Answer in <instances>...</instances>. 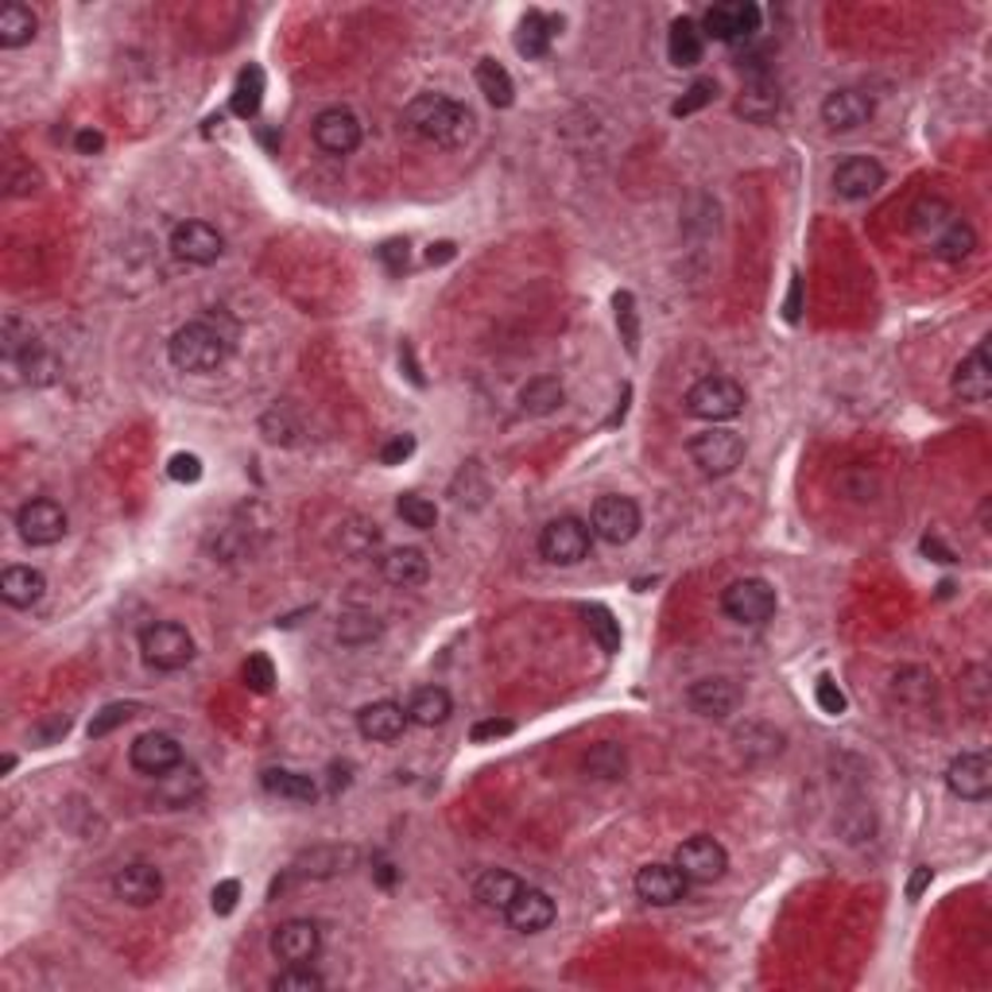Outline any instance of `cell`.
<instances>
[{
    "label": "cell",
    "instance_id": "1",
    "mask_svg": "<svg viewBox=\"0 0 992 992\" xmlns=\"http://www.w3.org/2000/svg\"><path fill=\"white\" fill-rule=\"evenodd\" d=\"M404 124L419 140L438 148H462L474 136V113L458 101L443 98V93H419V98L407 101Z\"/></svg>",
    "mask_w": 992,
    "mask_h": 992
},
{
    "label": "cell",
    "instance_id": "2",
    "mask_svg": "<svg viewBox=\"0 0 992 992\" xmlns=\"http://www.w3.org/2000/svg\"><path fill=\"white\" fill-rule=\"evenodd\" d=\"M230 334L214 330L210 322H186L168 342V357L179 373H214L230 361Z\"/></svg>",
    "mask_w": 992,
    "mask_h": 992
},
{
    "label": "cell",
    "instance_id": "3",
    "mask_svg": "<svg viewBox=\"0 0 992 992\" xmlns=\"http://www.w3.org/2000/svg\"><path fill=\"white\" fill-rule=\"evenodd\" d=\"M687 412L695 419H706L710 427L729 423L745 412V388L729 376H706L687 392Z\"/></svg>",
    "mask_w": 992,
    "mask_h": 992
},
{
    "label": "cell",
    "instance_id": "4",
    "mask_svg": "<svg viewBox=\"0 0 992 992\" xmlns=\"http://www.w3.org/2000/svg\"><path fill=\"white\" fill-rule=\"evenodd\" d=\"M140 651H144V664L155 671H183L194 659V640L175 620H155L140 632Z\"/></svg>",
    "mask_w": 992,
    "mask_h": 992
},
{
    "label": "cell",
    "instance_id": "5",
    "mask_svg": "<svg viewBox=\"0 0 992 992\" xmlns=\"http://www.w3.org/2000/svg\"><path fill=\"white\" fill-rule=\"evenodd\" d=\"M690 458H695V466L702 469V474L726 477L745 462V438L729 427H710V431H702V435L690 438Z\"/></svg>",
    "mask_w": 992,
    "mask_h": 992
},
{
    "label": "cell",
    "instance_id": "6",
    "mask_svg": "<svg viewBox=\"0 0 992 992\" xmlns=\"http://www.w3.org/2000/svg\"><path fill=\"white\" fill-rule=\"evenodd\" d=\"M589 539H594V532H589L586 519L558 516V519H550V524L543 527L539 555L547 558V563H555V566H574V563H581V558L589 555Z\"/></svg>",
    "mask_w": 992,
    "mask_h": 992
},
{
    "label": "cell",
    "instance_id": "7",
    "mask_svg": "<svg viewBox=\"0 0 992 992\" xmlns=\"http://www.w3.org/2000/svg\"><path fill=\"white\" fill-rule=\"evenodd\" d=\"M589 532L597 539L613 543V547L632 543L636 532H640V504L632 496H601L589 512Z\"/></svg>",
    "mask_w": 992,
    "mask_h": 992
},
{
    "label": "cell",
    "instance_id": "8",
    "mask_svg": "<svg viewBox=\"0 0 992 992\" xmlns=\"http://www.w3.org/2000/svg\"><path fill=\"white\" fill-rule=\"evenodd\" d=\"M675 869L687 877V884H713V880L726 877L729 853L713 838H687L675 849Z\"/></svg>",
    "mask_w": 992,
    "mask_h": 992
},
{
    "label": "cell",
    "instance_id": "9",
    "mask_svg": "<svg viewBox=\"0 0 992 992\" xmlns=\"http://www.w3.org/2000/svg\"><path fill=\"white\" fill-rule=\"evenodd\" d=\"M776 589L763 578H741L721 594V609L737 625H763L776 613Z\"/></svg>",
    "mask_w": 992,
    "mask_h": 992
},
{
    "label": "cell",
    "instance_id": "10",
    "mask_svg": "<svg viewBox=\"0 0 992 992\" xmlns=\"http://www.w3.org/2000/svg\"><path fill=\"white\" fill-rule=\"evenodd\" d=\"M698 28H702V36L721 39V43H737V39L760 31V8L752 0H726V4H713Z\"/></svg>",
    "mask_w": 992,
    "mask_h": 992
},
{
    "label": "cell",
    "instance_id": "11",
    "mask_svg": "<svg viewBox=\"0 0 992 992\" xmlns=\"http://www.w3.org/2000/svg\"><path fill=\"white\" fill-rule=\"evenodd\" d=\"M16 527H20V539L31 547H54L67 535V512L47 496H36L16 512Z\"/></svg>",
    "mask_w": 992,
    "mask_h": 992
},
{
    "label": "cell",
    "instance_id": "12",
    "mask_svg": "<svg viewBox=\"0 0 992 992\" xmlns=\"http://www.w3.org/2000/svg\"><path fill=\"white\" fill-rule=\"evenodd\" d=\"M687 702H690V710L702 713V718L726 721L729 713L741 710L745 690H741V682L729 679V675H710V679H698L695 687H690Z\"/></svg>",
    "mask_w": 992,
    "mask_h": 992
},
{
    "label": "cell",
    "instance_id": "13",
    "mask_svg": "<svg viewBox=\"0 0 992 992\" xmlns=\"http://www.w3.org/2000/svg\"><path fill=\"white\" fill-rule=\"evenodd\" d=\"M322 950V931L311 919H287L272 931V954L287 965H306L314 962Z\"/></svg>",
    "mask_w": 992,
    "mask_h": 992
},
{
    "label": "cell",
    "instance_id": "14",
    "mask_svg": "<svg viewBox=\"0 0 992 992\" xmlns=\"http://www.w3.org/2000/svg\"><path fill=\"white\" fill-rule=\"evenodd\" d=\"M311 132H314V144L330 155H350V152H357V144H361V121L342 105L322 109V113L314 117Z\"/></svg>",
    "mask_w": 992,
    "mask_h": 992
},
{
    "label": "cell",
    "instance_id": "15",
    "mask_svg": "<svg viewBox=\"0 0 992 992\" xmlns=\"http://www.w3.org/2000/svg\"><path fill=\"white\" fill-rule=\"evenodd\" d=\"M947 787L965 802H981L992 791V763L985 752H962L950 760Z\"/></svg>",
    "mask_w": 992,
    "mask_h": 992
},
{
    "label": "cell",
    "instance_id": "16",
    "mask_svg": "<svg viewBox=\"0 0 992 992\" xmlns=\"http://www.w3.org/2000/svg\"><path fill=\"white\" fill-rule=\"evenodd\" d=\"M171 252L186 264H214L225 252V241L210 222H179L171 230Z\"/></svg>",
    "mask_w": 992,
    "mask_h": 992
},
{
    "label": "cell",
    "instance_id": "17",
    "mask_svg": "<svg viewBox=\"0 0 992 992\" xmlns=\"http://www.w3.org/2000/svg\"><path fill=\"white\" fill-rule=\"evenodd\" d=\"M884 186V168L869 155H849V160L838 163L833 171V191L846 202H864Z\"/></svg>",
    "mask_w": 992,
    "mask_h": 992
},
{
    "label": "cell",
    "instance_id": "18",
    "mask_svg": "<svg viewBox=\"0 0 992 992\" xmlns=\"http://www.w3.org/2000/svg\"><path fill=\"white\" fill-rule=\"evenodd\" d=\"M129 760L140 776H155L160 779L163 771L179 768L183 763V745L175 741L171 733H140L129 748Z\"/></svg>",
    "mask_w": 992,
    "mask_h": 992
},
{
    "label": "cell",
    "instance_id": "19",
    "mask_svg": "<svg viewBox=\"0 0 992 992\" xmlns=\"http://www.w3.org/2000/svg\"><path fill=\"white\" fill-rule=\"evenodd\" d=\"M504 919H508L512 931L519 934H539L547 931L550 923H555V900H550L543 888H519L516 900L508 903V911H504Z\"/></svg>",
    "mask_w": 992,
    "mask_h": 992
},
{
    "label": "cell",
    "instance_id": "20",
    "mask_svg": "<svg viewBox=\"0 0 992 992\" xmlns=\"http://www.w3.org/2000/svg\"><path fill=\"white\" fill-rule=\"evenodd\" d=\"M636 895L651 908H671L687 895V877L675 864H644L636 872Z\"/></svg>",
    "mask_w": 992,
    "mask_h": 992
},
{
    "label": "cell",
    "instance_id": "21",
    "mask_svg": "<svg viewBox=\"0 0 992 992\" xmlns=\"http://www.w3.org/2000/svg\"><path fill=\"white\" fill-rule=\"evenodd\" d=\"M113 892H117V900L132 903V908H152V903L163 895V877L155 864H144V861L124 864V869L113 877Z\"/></svg>",
    "mask_w": 992,
    "mask_h": 992
},
{
    "label": "cell",
    "instance_id": "22",
    "mask_svg": "<svg viewBox=\"0 0 992 992\" xmlns=\"http://www.w3.org/2000/svg\"><path fill=\"white\" fill-rule=\"evenodd\" d=\"M869 117H872V98H864L861 90H833L830 98L822 101V121L830 124L833 132L861 129Z\"/></svg>",
    "mask_w": 992,
    "mask_h": 992
},
{
    "label": "cell",
    "instance_id": "23",
    "mask_svg": "<svg viewBox=\"0 0 992 992\" xmlns=\"http://www.w3.org/2000/svg\"><path fill=\"white\" fill-rule=\"evenodd\" d=\"M992 392V365H989V342H981L970 357L958 365L954 373V396H962L965 404H985Z\"/></svg>",
    "mask_w": 992,
    "mask_h": 992
},
{
    "label": "cell",
    "instance_id": "24",
    "mask_svg": "<svg viewBox=\"0 0 992 992\" xmlns=\"http://www.w3.org/2000/svg\"><path fill=\"white\" fill-rule=\"evenodd\" d=\"M357 729H361L365 741L388 745L407 729V710L404 706H396V702H373V706H365V710L357 713Z\"/></svg>",
    "mask_w": 992,
    "mask_h": 992
},
{
    "label": "cell",
    "instance_id": "25",
    "mask_svg": "<svg viewBox=\"0 0 992 992\" xmlns=\"http://www.w3.org/2000/svg\"><path fill=\"white\" fill-rule=\"evenodd\" d=\"M381 574L388 586H399V589H412V586H423V581L431 578V563L423 550L415 547H396L388 550V555L381 558Z\"/></svg>",
    "mask_w": 992,
    "mask_h": 992
},
{
    "label": "cell",
    "instance_id": "26",
    "mask_svg": "<svg viewBox=\"0 0 992 992\" xmlns=\"http://www.w3.org/2000/svg\"><path fill=\"white\" fill-rule=\"evenodd\" d=\"M43 594H47V578L39 570H31V566H8L0 574V597L12 609H31V605H39Z\"/></svg>",
    "mask_w": 992,
    "mask_h": 992
},
{
    "label": "cell",
    "instance_id": "27",
    "mask_svg": "<svg viewBox=\"0 0 992 992\" xmlns=\"http://www.w3.org/2000/svg\"><path fill=\"white\" fill-rule=\"evenodd\" d=\"M202 771L194 768V763H179V768L163 771L160 776V787H155V794H160L163 807L179 810V807H191L194 799L202 794Z\"/></svg>",
    "mask_w": 992,
    "mask_h": 992
},
{
    "label": "cell",
    "instance_id": "28",
    "mask_svg": "<svg viewBox=\"0 0 992 992\" xmlns=\"http://www.w3.org/2000/svg\"><path fill=\"white\" fill-rule=\"evenodd\" d=\"M737 113H741L745 121H756V124L771 121V117L779 113V85L771 82L768 74L748 78L741 98H737Z\"/></svg>",
    "mask_w": 992,
    "mask_h": 992
},
{
    "label": "cell",
    "instance_id": "29",
    "mask_svg": "<svg viewBox=\"0 0 992 992\" xmlns=\"http://www.w3.org/2000/svg\"><path fill=\"white\" fill-rule=\"evenodd\" d=\"M706 54V36L702 28H698L690 16H682V20L671 23V36H667V59L675 62V67H698Z\"/></svg>",
    "mask_w": 992,
    "mask_h": 992
},
{
    "label": "cell",
    "instance_id": "30",
    "mask_svg": "<svg viewBox=\"0 0 992 992\" xmlns=\"http://www.w3.org/2000/svg\"><path fill=\"white\" fill-rule=\"evenodd\" d=\"M563 404H566V388L558 384V376H535V381H527L519 388V412L535 415V419L555 415Z\"/></svg>",
    "mask_w": 992,
    "mask_h": 992
},
{
    "label": "cell",
    "instance_id": "31",
    "mask_svg": "<svg viewBox=\"0 0 992 992\" xmlns=\"http://www.w3.org/2000/svg\"><path fill=\"white\" fill-rule=\"evenodd\" d=\"M558 28H563V20H555V16L527 12L516 28V51L524 54V59H543Z\"/></svg>",
    "mask_w": 992,
    "mask_h": 992
},
{
    "label": "cell",
    "instance_id": "32",
    "mask_svg": "<svg viewBox=\"0 0 992 992\" xmlns=\"http://www.w3.org/2000/svg\"><path fill=\"white\" fill-rule=\"evenodd\" d=\"M357 861V853L353 849H342V846H322V849H311V853H303L295 861V877H311V880H326V877H337V872H345L350 864Z\"/></svg>",
    "mask_w": 992,
    "mask_h": 992
},
{
    "label": "cell",
    "instance_id": "33",
    "mask_svg": "<svg viewBox=\"0 0 992 992\" xmlns=\"http://www.w3.org/2000/svg\"><path fill=\"white\" fill-rule=\"evenodd\" d=\"M451 713H454V698L446 695L443 687L415 690L412 702H407V721H415V726H423V729L443 726V721H451Z\"/></svg>",
    "mask_w": 992,
    "mask_h": 992
},
{
    "label": "cell",
    "instance_id": "34",
    "mask_svg": "<svg viewBox=\"0 0 992 992\" xmlns=\"http://www.w3.org/2000/svg\"><path fill=\"white\" fill-rule=\"evenodd\" d=\"M519 880L512 877V872H504V869H485L482 877L474 880V895H477V903H482V908H489V911H508V903L516 900V892H519Z\"/></svg>",
    "mask_w": 992,
    "mask_h": 992
},
{
    "label": "cell",
    "instance_id": "35",
    "mask_svg": "<svg viewBox=\"0 0 992 992\" xmlns=\"http://www.w3.org/2000/svg\"><path fill=\"white\" fill-rule=\"evenodd\" d=\"M36 28H39L36 12H31L28 4H20V0L0 8V47H8V51L31 43V39H36Z\"/></svg>",
    "mask_w": 992,
    "mask_h": 992
},
{
    "label": "cell",
    "instance_id": "36",
    "mask_svg": "<svg viewBox=\"0 0 992 992\" xmlns=\"http://www.w3.org/2000/svg\"><path fill=\"white\" fill-rule=\"evenodd\" d=\"M260 105H264V70H260L256 62H249V67L237 74L230 109L241 117V121H252V117L260 113Z\"/></svg>",
    "mask_w": 992,
    "mask_h": 992
},
{
    "label": "cell",
    "instance_id": "37",
    "mask_svg": "<svg viewBox=\"0 0 992 992\" xmlns=\"http://www.w3.org/2000/svg\"><path fill=\"white\" fill-rule=\"evenodd\" d=\"M474 78H477V85H482V93H485V101H489V105L508 109L512 101H516V82H512V74L496 59H482V62H477Z\"/></svg>",
    "mask_w": 992,
    "mask_h": 992
},
{
    "label": "cell",
    "instance_id": "38",
    "mask_svg": "<svg viewBox=\"0 0 992 992\" xmlns=\"http://www.w3.org/2000/svg\"><path fill=\"white\" fill-rule=\"evenodd\" d=\"M264 791L280 794V799H291V802H314L318 799L314 779L298 776V771H287V768H267L264 771Z\"/></svg>",
    "mask_w": 992,
    "mask_h": 992
},
{
    "label": "cell",
    "instance_id": "39",
    "mask_svg": "<svg viewBox=\"0 0 992 992\" xmlns=\"http://www.w3.org/2000/svg\"><path fill=\"white\" fill-rule=\"evenodd\" d=\"M581 768H586L594 779H620V776H625V768H628L625 748H620L617 741H601V745H594V748H589V752H586V760H581Z\"/></svg>",
    "mask_w": 992,
    "mask_h": 992
},
{
    "label": "cell",
    "instance_id": "40",
    "mask_svg": "<svg viewBox=\"0 0 992 992\" xmlns=\"http://www.w3.org/2000/svg\"><path fill=\"white\" fill-rule=\"evenodd\" d=\"M973 249H978V233H973L965 222H958V217L934 237V252H939L942 260H954V264L965 256H973Z\"/></svg>",
    "mask_w": 992,
    "mask_h": 992
},
{
    "label": "cell",
    "instance_id": "41",
    "mask_svg": "<svg viewBox=\"0 0 992 992\" xmlns=\"http://www.w3.org/2000/svg\"><path fill=\"white\" fill-rule=\"evenodd\" d=\"M396 512H399V519H404L407 527H415V532H431V527L438 524L435 500H427V496H419V493H404V496H399Z\"/></svg>",
    "mask_w": 992,
    "mask_h": 992
},
{
    "label": "cell",
    "instance_id": "42",
    "mask_svg": "<svg viewBox=\"0 0 992 992\" xmlns=\"http://www.w3.org/2000/svg\"><path fill=\"white\" fill-rule=\"evenodd\" d=\"M586 625H589V636L601 644V651H620V620L605 605H589Z\"/></svg>",
    "mask_w": 992,
    "mask_h": 992
},
{
    "label": "cell",
    "instance_id": "43",
    "mask_svg": "<svg viewBox=\"0 0 992 992\" xmlns=\"http://www.w3.org/2000/svg\"><path fill=\"white\" fill-rule=\"evenodd\" d=\"M381 636V620L373 613H345L342 625H337V640L357 648V644H373Z\"/></svg>",
    "mask_w": 992,
    "mask_h": 992
},
{
    "label": "cell",
    "instance_id": "44",
    "mask_svg": "<svg viewBox=\"0 0 992 992\" xmlns=\"http://www.w3.org/2000/svg\"><path fill=\"white\" fill-rule=\"evenodd\" d=\"M136 713H140L136 702H109V706H101V710L93 713V721H90V737H93V741H101V737H109L113 729H121L124 721H132Z\"/></svg>",
    "mask_w": 992,
    "mask_h": 992
},
{
    "label": "cell",
    "instance_id": "45",
    "mask_svg": "<svg viewBox=\"0 0 992 992\" xmlns=\"http://www.w3.org/2000/svg\"><path fill=\"white\" fill-rule=\"evenodd\" d=\"M613 306H617V326H620V337H625V350L636 357V350H640V318H636V298L628 295V291H617Z\"/></svg>",
    "mask_w": 992,
    "mask_h": 992
},
{
    "label": "cell",
    "instance_id": "46",
    "mask_svg": "<svg viewBox=\"0 0 992 992\" xmlns=\"http://www.w3.org/2000/svg\"><path fill=\"white\" fill-rule=\"evenodd\" d=\"M241 679H245V687L252 690V695H267V690L275 687L272 659H267L264 651H252V656L245 659V667H241Z\"/></svg>",
    "mask_w": 992,
    "mask_h": 992
},
{
    "label": "cell",
    "instance_id": "47",
    "mask_svg": "<svg viewBox=\"0 0 992 992\" xmlns=\"http://www.w3.org/2000/svg\"><path fill=\"white\" fill-rule=\"evenodd\" d=\"M376 543H381V532H376V524H365V519H361V524L342 527V550H345V555L365 558V555H373Z\"/></svg>",
    "mask_w": 992,
    "mask_h": 992
},
{
    "label": "cell",
    "instance_id": "48",
    "mask_svg": "<svg viewBox=\"0 0 992 992\" xmlns=\"http://www.w3.org/2000/svg\"><path fill=\"white\" fill-rule=\"evenodd\" d=\"M260 431H264L267 443H295L298 435V423L291 419L287 404H275L272 412L264 415V423H260Z\"/></svg>",
    "mask_w": 992,
    "mask_h": 992
},
{
    "label": "cell",
    "instance_id": "49",
    "mask_svg": "<svg viewBox=\"0 0 992 992\" xmlns=\"http://www.w3.org/2000/svg\"><path fill=\"white\" fill-rule=\"evenodd\" d=\"M954 222V214H950V206L947 202H919L915 206V233H934V237H939L942 230H947V225Z\"/></svg>",
    "mask_w": 992,
    "mask_h": 992
},
{
    "label": "cell",
    "instance_id": "50",
    "mask_svg": "<svg viewBox=\"0 0 992 992\" xmlns=\"http://www.w3.org/2000/svg\"><path fill=\"white\" fill-rule=\"evenodd\" d=\"M322 985H326V981H322L314 970H306V965H287V970L272 981L275 992H318Z\"/></svg>",
    "mask_w": 992,
    "mask_h": 992
},
{
    "label": "cell",
    "instance_id": "51",
    "mask_svg": "<svg viewBox=\"0 0 992 992\" xmlns=\"http://www.w3.org/2000/svg\"><path fill=\"white\" fill-rule=\"evenodd\" d=\"M713 98H718V82L702 78V82H695L687 93H682L679 101H675L671 113H675V117H690V113H698V109H702V105H710Z\"/></svg>",
    "mask_w": 992,
    "mask_h": 992
},
{
    "label": "cell",
    "instance_id": "52",
    "mask_svg": "<svg viewBox=\"0 0 992 992\" xmlns=\"http://www.w3.org/2000/svg\"><path fill=\"white\" fill-rule=\"evenodd\" d=\"M895 695L900 698H931L934 695V675L923 671V667H908V671L895 675Z\"/></svg>",
    "mask_w": 992,
    "mask_h": 992
},
{
    "label": "cell",
    "instance_id": "53",
    "mask_svg": "<svg viewBox=\"0 0 992 992\" xmlns=\"http://www.w3.org/2000/svg\"><path fill=\"white\" fill-rule=\"evenodd\" d=\"M814 702H818V710L830 713V718H841V713H846V695H841V687L830 679V675H822V679H818Z\"/></svg>",
    "mask_w": 992,
    "mask_h": 992
},
{
    "label": "cell",
    "instance_id": "54",
    "mask_svg": "<svg viewBox=\"0 0 992 992\" xmlns=\"http://www.w3.org/2000/svg\"><path fill=\"white\" fill-rule=\"evenodd\" d=\"M168 474H171V482H179V485L202 482V458L199 454H175V458L168 462Z\"/></svg>",
    "mask_w": 992,
    "mask_h": 992
},
{
    "label": "cell",
    "instance_id": "55",
    "mask_svg": "<svg viewBox=\"0 0 992 992\" xmlns=\"http://www.w3.org/2000/svg\"><path fill=\"white\" fill-rule=\"evenodd\" d=\"M412 454H415V435H396L392 443L381 446V462H384V466H404Z\"/></svg>",
    "mask_w": 992,
    "mask_h": 992
},
{
    "label": "cell",
    "instance_id": "56",
    "mask_svg": "<svg viewBox=\"0 0 992 992\" xmlns=\"http://www.w3.org/2000/svg\"><path fill=\"white\" fill-rule=\"evenodd\" d=\"M237 900H241V880H222V884L214 888V895H210V903H214L217 915H233Z\"/></svg>",
    "mask_w": 992,
    "mask_h": 992
},
{
    "label": "cell",
    "instance_id": "57",
    "mask_svg": "<svg viewBox=\"0 0 992 992\" xmlns=\"http://www.w3.org/2000/svg\"><path fill=\"white\" fill-rule=\"evenodd\" d=\"M512 729H516V726H512L508 718H489V721H477L474 733H469V737H474L477 745H485V741H500V737H508Z\"/></svg>",
    "mask_w": 992,
    "mask_h": 992
},
{
    "label": "cell",
    "instance_id": "58",
    "mask_svg": "<svg viewBox=\"0 0 992 992\" xmlns=\"http://www.w3.org/2000/svg\"><path fill=\"white\" fill-rule=\"evenodd\" d=\"M376 256H381V264L388 267V272H404L407 267V241H384V245L376 249Z\"/></svg>",
    "mask_w": 992,
    "mask_h": 992
},
{
    "label": "cell",
    "instance_id": "59",
    "mask_svg": "<svg viewBox=\"0 0 992 992\" xmlns=\"http://www.w3.org/2000/svg\"><path fill=\"white\" fill-rule=\"evenodd\" d=\"M67 729H70V718L67 713H51V721H43V726H36V741L39 745H51V741H59V737H67Z\"/></svg>",
    "mask_w": 992,
    "mask_h": 992
},
{
    "label": "cell",
    "instance_id": "60",
    "mask_svg": "<svg viewBox=\"0 0 992 992\" xmlns=\"http://www.w3.org/2000/svg\"><path fill=\"white\" fill-rule=\"evenodd\" d=\"M783 318L799 322L802 318V275L794 272L791 283H787V298H783Z\"/></svg>",
    "mask_w": 992,
    "mask_h": 992
},
{
    "label": "cell",
    "instance_id": "61",
    "mask_svg": "<svg viewBox=\"0 0 992 992\" xmlns=\"http://www.w3.org/2000/svg\"><path fill=\"white\" fill-rule=\"evenodd\" d=\"M74 148H78V152H82V155H98L101 148H105V136H101V132H93V129H82V132H78V136H74Z\"/></svg>",
    "mask_w": 992,
    "mask_h": 992
},
{
    "label": "cell",
    "instance_id": "62",
    "mask_svg": "<svg viewBox=\"0 0 992 992\" xmlns=\"http://www.w3.org/2000/svg\"><path fill=\"white\" fill-rule=\"evenodd\" d=\"M927 884H931V869H915V877H911V884H908V900H919Z\"/></svg>",
    "mask_w": 992,
    "mask_h": 992
},
{
    "label": "cell",
    "instance_id": "63",
    "mask_svg": "<svg viewBox=\"0 0 992 992\" xmlns=\"http://www.w3.org/2000/svg\"><path fill=\"white\" fill-rule=\"evenodd\" d=\"M454 256V245L451 241H438V245H431V252H427V260L431 264H446V260Z\"/></svg>",
    "mask_w": 992,
    "mask_h": 992
},
{
    "label": "cell",
    "instance_id": "64",
    "mask_svg": "<svg viewBox=\"0 0 992 992\" xmlns=\"http://www.w3.org/2000/svg\"><path fill=\"white\" fill-rule=\"evenodd\" d=\"M923 550H927V555H939V563H954V555H950V550L942 547L939 539H931V535L923 539Z\"/></svg>",
    "mask_w": 992,
    "mask_h": 992
}]
</instances>
